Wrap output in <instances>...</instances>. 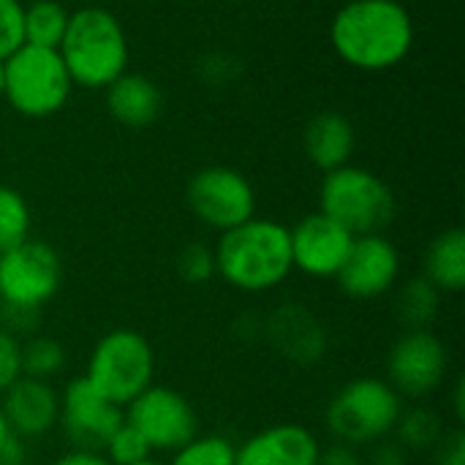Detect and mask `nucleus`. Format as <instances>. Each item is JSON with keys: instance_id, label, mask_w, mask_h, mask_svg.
Segmentation results:
<instances>
[{"instance_id": "obj_1", "label": "nucleus", "mask_w": 465, "mask_h": 465, "mask_svg": "<svg viewBox=\"0 0 465 465\" xmlns=\"http://www.w3.org/2000/svg\"><path fill=\"white\" fill-rule=\"evenodd\" d=\"M330 38L351 68L387 71L411 52L414 22L398 0H351L335 14Z\"/></svg>"}, {"instance_id": "obj_2", "label": "nucleus", "mask_w": 465, "mask_h": 465, "mask_svg": "<svg viewBox=\"0 0 465 465\" xmlns=\"http://www.w3.org/2000/svg\"><path fill=\"white\" fill-rule=\"evenodd\" d=\"M292 270L289 226L281 221L251 218L223 232L215 245V275L245 294L278 289Z\"/></svg>"}, {"instance_id": "obj_3", "label": "nucleus", "mask_w": 465, "mask_h": 465, "mask_svg": "<svg viewBox=\"0 0 465 465\" xmlns=\"http://www.w3.org/2000/svg\"><path fill=\"white\" fill-rule=\"evenodd\" d=\"M74 84L95 90L109 87L128 65V38L120 19L101 5L79 8L68 16L57 46Z\"/></svg>"}, {"instance_id": "obj_4", "label": "nucleus", "mask_w": 465, "mask_h": 465, "mask_svg": "<svg viewBox=\"0 0 465 465\" xmlns=\"http://www.w3.org/2000/svg\"><path fill=\"white\" fill-rule=\"evenodd\" d=\"M406 401L390 387L387 379L362 376L343 384L327 403L324 422L335 441L349 447H371L390 439Z\"/></svg>"}, {"instance_id": "obj_5", "label": "nucleus", "mask_w": 465, "mask_h": 465, "mask_svg": "<svg viewBox=\"0 0 465 465\" xmlns=\"http://www.w3.org/2000/svg\"><path fill=\"white\" fill-rule=\"evenodd\" d=\"M319 204V213L341 223L354 237L384 234L398 213L392 188L376 172L351 163L324 174Z\"/></svg>"}, {"instance_id": "obj_6", "label": "nucleus", "mask_w": 465, "mask_h": 465, "mask_svg": "<svg viewBox=\"0 0 465 465\" xmlns=\"http://www.w3.org/2000/svg\"><path fill=\"white\" fill-rule=\"evenodd\" d=\"M74 82L57 49L22 44L5 57L3 98L25 117H52L71 98Z\"/></svg>"}, {"instance_id": "obj_7", "label": "nucleus", "mask_w": 465, "mask_h": 465, "mask_svg": "<svg viewBox=\"0 0 465 465\" xmlns=\"http://www.w3.org/2000/svg\"><path fill=\"white\" fill-rule=\"evenodd\" d=\"M84 379L125 409L155 379V351L150 341L136 330H112L90 351Z\"/></svg>"}, {"instance_id": "obj_8", "label": "nucleus", "mask_w": 465, "mask_h": 465, "mask_svg": "<svg viewBox=\"0 0 465 465\" xmlns=\"http://www.w3.org/2000/svg\"><path fill=\"white\" fill-rule=\"evenodd\" d=\"M125 422L139 430L153 452H177L199 436V417L191 401L172 390L150 384L125 406Z\"/></svg>"}, {"instance_id": "obj_9", "label": "nucleus", "mask_w": 465, "mask_h": 465, "mask_svg": "<svg viewBox=\"0 0 465 465\" xmlns=\"http://www.w3.org/2000/svg\"><path fill=\"white\" fill-rule=\"evenodd\" d=\"M63 283V264L49 242L27 237L0 256V302L44 308Z\"/></svg>"}, {"instance_id": "obj_10", "label": "nucleus", "mask_w": 465, "mask_h": 465, "mask_svg": "<svg viewBox=\"0 0 465 465\" xmlns=\"http://www.w3.org/2000/svg\"><path fill=\"white\" fill-rule=\"evenodd\" d=\"M191 213L215 232H229L256 218V193L248 177L232 166H204L188 183Z\"/></svg>"}, {"instance_id": "obj_11", "label": "nucleus", "mask_w": 465, "mask_h": 465, "mask_svg": "<svg viewBox=\"0 0 465 465\" xmlns=\"http://www.w3.org/2000/svg\"><path fill=\"white\" fill-rule=\"evenodd\" d=\"M450 351L433 330H406L387 354V381L401 398H425L441 387Z\"/></svg>"}, {"instance_id": "obj_12", "label": "nucleus", "mask_w": 465, "mask_h": 465, "mask_svg": "<svg viewBox=\"0 0 465 465\" xmlns=\"http://www.w3.org/2000/svg\"><path fill=\"white\" fill-rule=\"evenodd\" d=\"M125 422V414L117 403L101 395L84 376L71 379L60 392L57 425L63 428L71 450L101 452L109 436Z\"/></svg>"}, {"instance_id": "obj_13", "label": "nucleus", "mask_w": 465, "mask_h": 465, "mask_svg": "<svg viewBox=\"0 0 465 465\" xmlns=\"http://www.w3.org/2000/svg\"><path fill=\"white\" fill-rule=\"evenodd\" d=\"M401 275V253L384 234L354 237L351 251L335 275L341 292L351 300H379L395 289Z\"/></svg>"}, {"instance_id": "obj_14", "label": "nucleus", "mask_w": 465, "mask_h": 465, "mask_svg": "<svg viewBox=\"0 0 465 465\" xmlns=\"http://www.w3.org/2000/svg\"><path fill=\"white\" fill-rule=\"evenodd\" d=\"M292 240V262L308 278H335L351 251L354 234H349L341 223L327 218L324 213H311L289 229Z\"/></svg>"}, {"instance_id": "obj_15", "label": "nucleus", "mask_w": 465, "mask_h": 465, "mask_svg": "<svg viewBox=\"0 0 465 465\" xmlns=\"http://www.w3.org/2000/svg\"><path fill=\"white\" fill-rule=\"evenodd\" d=\"M262 335L275 349V354H281L283 360L302 365V368L319 365L327 354V346H330L327 330L319 322V316L300 302L278 305L267 316Z\"/></svg>"}, {"instance_id": "obj_16", "label": "nucleus", "mask_w": 465, "mask_h": 465, "mask_svg": "<svg viewBox=\"0 0 465 465\" xmlns=\"http://www.w3.org/2000/svg\"><path fill=\"white\" fill-rule=\"evenodd\" d=\"M0 409L8 422V430L25 441L46 436L57 425L60 414V392L52 381H38L19 376L3 395Z\"/></svg>"}, {"instance_id": "obj_17", "label": "nucleus", "mask_w": 465, "mask_h": 465, "mask_svg": "<svg viewBox=\"0 0 465 465\" xmlns=\"http://www.w3.org/2000/svg\"><path fill=\"white\" fill-rule=\"evenodd\" d=\"M322 444L305 425L278 422L237 447V465H319Z\"/></svg>"}, {"instance_id": "obj_18", "label": "nucleus", "mask_w": 465, "mask_h": 465, "mask_svg": "<svg viewBox=\"0 0 465 465\" xmlns=\"http://www.w3.org/2000/svg\"><path fill=\"white\" fill-rule=\"evenodd\" d=\"M354 147H357V134L346 114L319 112L316 117L308 120L305 134H302V150L308 161L324 174L346 166Z\"/></svg>"}, {"instance_id": "obj_19", "label": "nucleus", "mask_w": 465, "mask_h": 465, "mask_svg": "<svg viewBox=\"0 0 465 465\" xmlns=\"http://www.w3.org/2000/svg\"><path fill=\"white\" fill-rule=\"evenodd\" d=\"M161 90L144 74H123L106 87V109L125 128H147L161 114Z\"/></svg>"}, {"instance_id": "obj_20", "label": "nucleus", "mask_w": 465, "mask_h": 465, "mask_svg": "<svg viewBox=\"0 0 465 465\" xmlns=\"http://www.w3.org/2000/svg\"><path fill=\"white\" fill-rule=\"evenodd\" d=\"M425 275L441 294H458L465 286V232L460 226L436 234L425 251Z\"/></svg>"}, {"instance_id": "obj_21", "label": "nucleus", "mask_w": 465, "mask_h": 465, "mask_svg": "<svg viewBox=\"0 0 465 465\" xmlns=\"http://www.w3.org/2000/svg\"><path fill=\"white\" fill-rule=\"evenodd\" d=\"M441 308V292L428 278H411L398 289L395 316L406 324V330H430Z\"/></svg>"}, {"instance_id": "obj_22", "label": "nucleus", "mask_w": 465, "mask_h": 465, "mask_svg": "<svg viewBox=\"0 0 465 465\" xmlns=\"http://www.w3.org/2000/svg\"><path fill=\"white\" fill-rule=\"evenodd\" d=\"M68 16L71 14L57 0H33L30 5H25V14H22L25 44L57 49L65 35Z\"/></svg>"}, {"instance_id": "obj_23", "label": "nucleus", "mask_w": 465, "mask_h": 465, "mask_svg": "<svg viewBox=\"0 0 465 465\" xmlns=\"http://www.w3.org/2000/svg\"><path fill=\"white\" fill-rule=\"evenodd\" d=\"M392 433H395V441L406 452H433L447 430H444L441 417L433 409L414 406V409H403Z\"/></svg>"}, {"instance_id": "obj_24", "label": "nucleus", "mask_w": 465, "mask_h": 465, "mask_svg": "<svg viewBox=\"0 0 465 465\" xmlns=\"http://www.w3.org/2000/svg\"><path fill=\"white\" fill-rule=\"evenodd\" d=\"M19 368L27 379L52 381L65 368V349L54 338L30 335L19 343Z\"/></svg>"}, {"instance_id": "obj_25", "label": "nucleus", "mask_w": 465, "mask_h": 465, "mask_svg": "<svg viewBox=\"0 0 465 465\" xmlns=\"http://www.w3.org/2000/svg\"><path fill=\"white\" fill-rule=\"evenodd\" d=\"M30 204L16 188L0 185V256L30 237Z\"/></svg>"}, {"instance_id": "obj_26", "label": "nucleus", "mask_w": 465, "mask_h": 465, "mask_svg": "<svg viewBox=\"0 0 465 465\" xmlns=\"http://www.w3.org/2000/svg\"><path fill=\"white\" fill-rule=\"evenodd\" d=\"M172 455L169 465H237V447L218 433H199Z\"/></svg>"}, {"instance_id": "obj_27", "label": "nucleus", "mask_w": 465, "mask_h": 465, "mask_svg": "<svg viewBox=\"0 0 465 465\" xmlns=\"http://www.w3.org/2000/svg\"><path fill=\"white\" fill-rule=\"evenodd\" d=\"M150 447H147V441L139 436V430L136 428H131L128 422H123L112 436H109V441L104 444V450H101V455L109 460V465H136L142 463V460H147L150 458Z\"/></svg>"}, {"instance_id": "obj_28", "label": "nucleus", "mask_w": 465, "mask_h": 465, "mask_svg": "<svg viewBox=\"0 0 465 465\" xmlns=\"http://www.w3.org/2000/svg\"><path fill=\"white\" fill-rule=\"evenodd\" d=\"M177 272L185 283H207L215 278V248L207 242H191L177 256Z\"/></svg>"}, {"instance_id": "obj_29", "label": "nucleus", "mask_w": 465, "mask_h": 465, "mask_svg": "<svg viewBox=\"0 0 465 465\" xmlns=\"http://www.w3.org/2000/svg\"><path fill=\"white\" fill-rule=\"evenodd\" d=\"M22 14L25 5L19 0H0V60H5L11 52H16L25 44Z\"/></svg>"}, {"instance_id": "obj_30", "label": "nucleus", "mask_w": 465, "mask_h": 465, "mask_svg": "<svg viewBox=\"0 0 465 465\" xmlns=\"http://www.w3.org/2000/svg\"><path fill=\"white\" fill-rule=\"evenodd\" d=\"M41 324V311L38 308H22V305H5L0 302V327L11 332L16 341L38 335Z\"/></svg>"}, {"instance_id": "obj_31", "label": "nucleus", "mask_w": 465, "mask_h": 465, "mask_svg": "<svg viewBox=\"0 0 465 465\" xmlns=\"http://www.w3.org/2000/svg\"><path fill=\"white\" fill-rule=\"evenodd\" d=\"M19 343L11 332H5L0 327V395L22 376L19 368Z\"/></svg>"}, {"instance_id": "obj_32", "label": "nucleus", "mask_w": 465, "mask_h": 465, "mask_svg": "<svg viewBox=\"0 0 465 465\" xmlns=\"http://www.w3.org/2000/svg\"><path fill=\"white\" fill-rule=\"evenodd\" d=\"M365 465H409V452L395 441V439H381L376 444H371Z\"/></svg>"}, {"instance_id": "obj_33", "label": "nucleus", "mask_w": 465, "mask_h": 465, "mask_svg": "<svg viewBox=\"0 0 465 465\" xmlns=\"http://www.w3.org/2000/svg\"><path fill=\"white\" fill-rule=\"evenodd\" d=\"M436 465H465V436L463 430L444 433V439L433 450Z\"/></svg>"}, {"instance_id": "obj_34", "label": "nucleus", "mask_w": 465, "mask_h": 465, "mask_svg": "<svg viewBox=\"0 0 465 465\" xmlns=\"http://www.w3.org/2000/svg\"><path fill=\"white\" fill-rule=\"evenodd\" d=\"M319 465H365V458H362V452L357 447L335 441L330 447H322Z\"/></svg>"}, {"instance_id": "obj_35", "label": "nucleus", "mask_w": 465, "mask_h": 465, "mask_svg": "<svg viewBox=\"0 0 465 465\" xmlns=\"http://www.w3.org/2000/svg\"><path fill=\"white\" fill-rule=\"evenodd\" d=\"M27 460V444L25 439L8 433V439L0 444V465H25Z\"/></svg>"}, {"instance_id": "obj_36", "label": "nucleus", "mask_w": 465, "mask_h": 465, "mask_svg": "<svg viewBox=\"0 0 465 465\" xmlns=\"http://www.w3.org/2000/svg\"><path fill=\"white\" fill-rule=\"evenodd\" d=\"M52 465H109V460L101 452H90V450H68L65 455H60Z\"/></svg>"}, {"instance_id": "obj_37", "label": "nucleus", "mask_w": 465, "mask_h": 465, "mask_svg": "<svg viewBox=\"0 0 465 465\" xmlns=\"http://www.w3.org/2000/svg\"><path fill=\"white\" fill-rule=\"evenodd\" d=\"M452 406H455V420H458V422H463L465 420V381L463 379H458V381H455Z\"/></svg>"}, {"instance_id": "obj_38", "label": "nucleus", "mask_w": 465, "mask_h": 465, "mask_svg": "<svg viewBox=\"0 0 465 465\" xmlns=\"http://www.w3.org/2000/svg\"><path fill=\"white\" fill-rule=\"evenodd\" d=\"M8 433H11V430H8V422H5V417H3V409H0V444L8 439Z\"/></svg>"}, {"instance_id": "obj_39", "label": "nucleus", "mask_w": 465, "mask_h": 465, "mask_svg": "<svg viewBox=\"0 0 465 465\" xmlns=\"http://www.w3.org/2000/svg\"><path fill=\"white\" fill-rule=\"evenodd\" d=\"M3 87H5V60H0V98H3Z\"/></svg>"}, {"instance_id": "obj_40", "label": "nucleus", "mask_w": 465, "mask_h": 465, "mask_svg": "<svg viewBox=\"0 0 465 465\" xmlns=\"http://www.w3.org/2000/svg\"><path fill=\"white\" fill-rule=\"evenodd\" d=\"M136 465H161L158 460H153V458H147V460H142V463H136Z\"/></svg>"}]
</instances>
